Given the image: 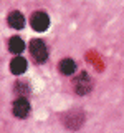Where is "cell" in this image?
Returning <instances> with one entry per match:
<instances>
[{
  "label": "cell",
  "mask_w": 124,
  "mask_h": 133,
  "mask_svg": "<svg viewBox=\"0 0 124 133\" xmlns=\"http://www.w3.org/2000/svg\"><path fill=\"white\" fill-rule=\"evenodd\" d=\"M30 52H32L33 60L38 62V63H43L48 58V48L43 43V40H40V38H35L30 42Z\"/></svg>",
  "instance_id": "1"
},
{
  "label": "cell",
  "mask_w": 124,
  "mask_h": 133,
  "mask_svg": "<svg viewBox=\"0 0 124 133\" xmlns=\"http://www.w3.org/2000/svg\"><path fill=\"white\" fill-rule=\"evenodd\" d=\"M12 111H13V115L17 116V118H25V116L28 115V111H30V103H28V100L23 98V97L17 98L13 102Z\"/></svg>",
  "instance_id": "4"
},
{
  "label": "cell",
  "mask_w": 124,
  "mask_h": 133,
  "mask_svg": "<svg viewBox=\"0 0 124 133\" xmlns=\"http://www.w3.org/2000/svg\"><path fill=\"white\" fill-rule=\"evenodd\" d=\"M73 87H74V90H76L78 95H88L91 91V88H93V80H91V77L86 72H83V73L78 75L76 80L73 82Z\"/></svg>",
  "instance_id": "2"
},
{
  "label": "cell",
  "mask_w": 124,
  "mask_h": 133,
  "mask_svg": "<svg viewBox=\"0 0 124 133\" xmlns=\"http://www.w3.org/2000/svg\"><path fill=\"white\" fill-rule=\"evenodd\" d=\"M27 66H28L27 60H25L23 57L17 55L13 60L10 62V72L13 73V75H22V73L27 72Z\"/></svg>",
  "instance_id": "5"
},
{
  "label": "cell",
  "mask_w": 124,
  "mask_h": 133,
  "mask_svg": "<svg viewBox=\"0 0 124 133\" xmlns=\"http://www.w3.org/2000/svg\"><path fill=\"white\" fill-rule=\"evenodd\" d=\"M30 23H32V28H33V30H36V32H45V30L50 27V18H48V15L45 14V12L38 10V12H35V14L32 15Z\"/></svg>",
  "instance_id": "3"
},
{
  "label": "cell",
  "mask_w": 124,
  "mask_h": 133,
  "mask_svg": "<svg viewBox=\"0 0 124 133\" xmlns=\"http://www.w3.org/2000/svg\"><path fill=\"white\" fill-rule=\"evenodd\" d=\"M7 22H8V25H10L12 28H15V30H20V28H23V25H25V18H23L22 12L15 10V12H12V14L8 15Z\"/></svg>",
  "instance_id": "6"
},
{
  "label": "cell",
  "mask_w": 124,
  "mask_h": 133,
  "mask_svg": "<svg viewBox=\"0 0 124 133\" xmlns=\"http://www.w3.org/2000/svg\"><path fill=\"white\" fill-rule=\"evenodd\" d=\"M23 48H25V43L20 37H12V38L8 40V50H10L12 53L18 55V53L23 52Z\"/></svg>",
  "instance_id": "8"
},
{
  "label": "cell",
  "mask_w": 124,
  "mask_h": 133,
  "mask_svg": "<svg viewBox=\"0 0 124 133\" xmlns=\"http://www.w3.org/2000/svg\"><path fill=\"white\" fill-rule=\"evenodd\" d=\"M58 68H60V72L63 75H73L74 70H76V63H74L71 58H63L60 62V65H58Z\"/></svg>",
  "instance_id": "7"
}]
</instances>
